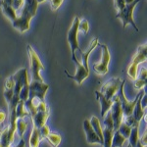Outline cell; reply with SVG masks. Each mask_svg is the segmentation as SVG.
<instances>
[{
    "instance_id": "obj_1",
    "label": "cell",
    "mask_w": 147,
    "mask_h": 147,
    "mask_svg": "<svg viewBox=\"0 0 147 147\" xmlns=\"http://www.w3.org/2000/svg\"><path fill=\"white\" fill-rule=\"evenodd\" d=\"M38 2L37 0H25L22 7V13L13 21V27L20 32H25L30 30V20L35 16Z\"/></svg>"
},
{
    "instance_id": "obj_2",
    "label": "cell",
    "mask_w": 147,
    "mask_h": 147,
    "mask_svg": "<svg viewBox=\"0 0 147 147\" xmlns=\"http://www.w3.org/2000/svg\"><path fill=\"white\" fill-rule=\"evenodd\" d=\"M147 58V48H146V43L141 44L140 46L137 48V52L136 56L134 57L131 63H130L129 69H127V75L130 79L136 80L137 75H138V65L140 63L146 62Z\"/></svg>"
},
{
    "instance_id": "obj_3",
    "label": "cell",
    "mask_w": 147,
    "mask_h": 147,
    "mask_svg": "<svg viewBox=\"0 0 147 147\" xmlns=\"http://www.w3.org/2000/svg\"><path fill=\"white\" fill-rule=\"evenodd\" d=\"M139 2H140V0H134V1L131 2V3L125 4V6L124 7V8H123L120 12H118L116 18L121 19V20H122L123 27H124V28H127V26L129 25V24H130L132 27L136 28V32H138V30H139L138 28L136 27V24L134 23V16H132L134 8H136V5L139 3Z\"/></svg>"
},
{
    "instance_id": "obj_4",
    "label": "cell",
    "mask_w": 147,
    "mask_h": 147,
    "mask_svg": "<svg viewBox=\"0 0 147 147\" xmlns=\"http://www.w3.org/2000/svg\"><path fill=\"white\" fill-rule=\"evenodd\" d=\"M28 54L30 57V71H32V80H38V82H43L41 76H40V71H43L44 66L40 61L38 55L36 52L34 50L30 45H28Z\"/></svg>"
},
{
    "instance_id": "obj_5",
    "label": "cell",
    "mask_w": 147,
    "mask_h": 147,
    "mask_svg": "<svg viewBox=\"0 0 147 147\" xmlns=\"http://www.w3.org/2000/svg\"><path fill=\"white\" fill-rule=\"evenodd\" d=\"M80 18L78 16H76L74 19V22L71 26L70 30L68 32L67 39L68 42L71 46V51H72V55H76V51L79 50L80 52L82 51V49L80 48L79 41H78V34H79V24H80Z\"/></svg>"
},
{
    "instance_id": "obj_6",
    "label": "cell",
    "mask_w": 147,
    "mask_h": 147,
    "mask_svg": "<svg viewBox=\"0 0 147 147\" xmlns=\"http://www.w3.org/2000/svg\"><path fill=\"white\" fill-rule=\"evenodd\" d=\"M122 82L123 80H121L119 78H112V79L107 80L101 86L100 92L102 93V95L108 100H112L113 97L118 93V90H119V87L121 84H122Z\"/></svg>"
},
{
    "instance_id": "obj_7",
    "label": "cell",
    "mask_w": 147,
    "mask_h": 147,
    "mask_svg": "<svg viewBox=\"0 0 147 147\" xmlns=\"http://www.w3.org/2000/svg\"><path fill=\"white\" fill-rule=\"evenodd\" d=\"M49 85L44 82L32 80L30 82V92H28V98H38L40 100L45 99L46 91L48 90Z\"/></svg>"
},
{
    "instance_id": "obj_8",
    "label": "cell",
    "mask_w": 147,
    "mask_h": 147,
    "mask_svg": "<svg viewBox=\"0 0 147 147\" xmlns=\"http://www.w3.org/2000/svg\"><path fill=\"white\" fill-rule=\"evenodd\" d=\"M98 45L102 48V57L100 62L93 65V70L96 74L102 76V75H106L108 73L109 62H110L111 55L107 45H105V44H99V43Z\"/></svg>"
},
{
    "instance_id": "obj_9",
    "label": "cell",
    "mask_w": 147,
    "mask_h": 147,
    "mask_svg": "<svg viewBox=\"0 0 147 147\" xmlns=\"http://www.w3.org/2000/svg\"><path fill=\"white\" fill-rule=\"evenodd\" d=\"M110 112L112 115V119L114 122V131H115L119 129L120 125L122 124L123 119H124V113H123V109L121 106V101L119 95H117V94L113 97V104L110 108Z\"/></svg>"
},
{
    "instance_id": "obj_10",
    "label": "cell",
    "mask_w": 147,
    "mask_h": 147,
    "mask_svg": "<svg viewBox=\"0 0 147 147\" xmlns=\"http://www.w3.org/2000/svg\"><path fill=\"white\" fill-rule=\"evenodd\" d=\"M73 60H74V62L76 63V65H77V73H76V75L71 76L66 70H65V73L67 74V76L70 78V79H73L78 84H82V82H84V80L88 78L89 70H86V69H85L84 66L77 59V56L76 55L73 56Z\"/></svg>"
},
{
    "instance_id": "obj_11",
    "label": "cell",
    "mask_w": 147,
    "mask_h": 147,
    "mask_svg": "<svg viewBox=\"0 0 147 147\" xmlns=\"http://www.w3.org/2000/svg\"><path fill=\"white\" fill-rule=\"evenodd\" d=\"M84 129L86 136V141L89 144H101L102 145V140L99 138V136L96 134V132L94 131V129H92L90 122L88 119H85L84 121Z\"/></svg>"
},
{
    "instance_id": "obj_12",
    "label": "cell",
    "mask_w": 147,
    "mask_h": 147,
    "mask_svg": "<svg viewBox=\"0 0 147 147\" xmlns=\"http://www.w3.org/2000/svg\"><path fill=\"white\" fill-rule=\"evenodd\" d=\"M144 93H145V91H143V89H141L140 95H139L138 99H137V102L134 108V111H132V117H134L136 122H138V123H140V121L143 119V117L146 115V108H144L141 103V98Z\"/></svg>"
},
{
    "instance_id": "obj_13",
    "label": "cell",
    "mask_w": 147,
    "mask_h": 147,
    "mask_svg": "<svg viewBox=\"0 0 147 147\" xmlns=\"http://www.w3.org/2000/svg\"><path fill=\"white\" fill-rule=\"evenodd\" d=\"M49 115H50V113H49V110L45 111V112L37 111V113L32 118V124H34V127H36L37 129H40L41 127L45 125L47 120H48V118H49Z\"/></svg>"
},
{
    "instance_id": "obj_14",
    "label": "cell",
    "mask_w": 147,
    "mask_h": 147,
    "mask_svg": "<svg viewBox=\"0 0 147 147\" xmlns=\"http://www.w3.org/2000/svg\"><path fill=\"white\" fill-rule=\"evenodd\" d=\"M95 94H96V99L99 101L100 106H101V116L102 117H104V116L106 115V113L110 110L111 106H112V104H113V99L112 100H108V99H106L105 97L102 95L101 92L98 91V90L95 91Z\"/></svg>"
},
{
    "instance_id": "obj_15",
    "label": "cell",
    "mask_w": 147,
    "mask_h": 147,
    "mask_svg": "<svg viewBox=\"0 0 147 147\" xmlns=\"http://www.w3.org/2000/svg\"><path fill=\"white\" fill-rule=\"evenodd\" d=\"M97 45H98V38L96 37V38L92 39V41L90 42V44H89L88 49H87L86 51H85V52L80 51V54H82V65L84 66L86 70H89V67H88V58H89V55H90V53L94 50V48H95Z\"/></svg>"
},
{
    "instance_id": "obj_16",
    "label": "cell",
    "mask_w": 147,
    "mask_h": 147,
    "mask_svg": "<svg viewBox=\"0 0 147 147\" xmlns=\"http://www.w3.org/2000/svg\"><path fill=\"white\" fill-rule=\"evenodd\" d=\"M28 92H30V82H28V71L25 73L24 75V79H23V86L21 88L20 91V100L22 101H27L28 99Z\"/></svg>"
},
{
    "instance_id": "obj_17",
    "label": "cell",
    "mask_w": 147,
    "mask_h": 147,
    "mask_svg": "<svg viewBox=\"0 0 147 147\" xmlns=\"http://www.w3.org/2000/svg\"><path fill=\"white\" fill-rule=\"evenodd\" d=\"M114 134V129H109L107 127H104V129H102V146L103 147H111L112 144V138Z\"/></svg>"
},
{
    "instance_id": "obj_18",
    "label": "cell",
    "mask_w": 147,
    "mask_h": 147,
    "mask_svg": "<svg viewBox=\"0 0 147 147\" xmlns=\"http://www.w3.org/2000/svg\"><path fill=\"white\" fill-rule=\"evenodd\" d=\"M0 7H1V10L3 12L4 15H5L8 19L12 20V22L18 17L17 13H16V10L11 5H7L6 3L0 1Z\"/></svg>"
},
{
    "instance_id": "obj_19",
    "label": "cell",
    "mask_w": 147,
    "mask_h": 147,
    "mask_svg": "<svg viewBox=\"0 0 147 147\" xmlns=\"http://www.w3.org/2000/svg\"><path fill=\"white\" fill-rule=\"evenodd\" d=\"M39 142H40L39 129L34 125L32 129V134H30V136L28 145H30V147H39Z\"/></svg>"
},
{
    "instance_id": "obj_20",
    "label": "cell",
    "mask_w": 147,
    "mask_h": 147,
    "mask_svg": "<svg viewBox=\"0 0 147 147\" xmlns=\"http://www.w3.org/2000/svg\"><path fill=\"white\" fill-rule=\"evenodd\" d=\"M127 140V138L123 136L119 130H115L113 134V138H112V144L111 147H122L124 145V143Z\"/></svg>"
},
{
    "instance_id": "obj_21",
    "label": "cell",
    "mask_w": 147,
    "mask_h": 147,
    "mask_svg": "<svg viewBox=\"0 0 147 147\" xmlns=\"http://www.w3.org/2000/svg\"><path fill=\"white\" fill-rule=\"evenodd\" d=\"M89 122H90L92 129H94V131L96 132V134L102 140V138H103V136H102V127L100 125V122H99L98 118L95 117V116H92V117L90 118V120H89Z\"/></svg>"
},
{
    "instance_id": "obj_22",
    "label": "cell",
    "mask_w": 147,
    "mask_h": 147,
    "mask_svg": "<svg viewBox=\"0 0 147 147\" xmlns=\"http://www.w3.org/2000/svg\"><path fill=\"white\" fill-rule=\"evenodd\" d=\"M0 144L3 147L10 146V143H9V125L5 127L0 131Z\"/></svg>"
},
{
    "instance_id": "obj_23",
    "label": "cell",
    "mask_w": 147,
    "mask_h": 147,
    "mask_svg": "<svg viewBox=\"0 0 147 147\" xmlns=\"http://www.w3.org/2000/svg\"><path fill=\"white\" fill-rule=\"evenodd\" d=\"M27 127H28V123L25 122L23 118H18L17 121H16V131H18L20 137L24 136V134H25Z\"/></svg>"
},
{
    "instance_id": "obj_24",
    "label": "cell",
    "mask_w": 147,
    "mask_h": 147,
    "mask_svg": "<svg viewBox=\"0 0 147 147\" xmlns=\"http://www.w3.org/2000/svg\"><path fill=\"white\" fill-rule=\"evenodd\" d=\"M26 116H30V113L25 108L24 101L20 100L17 104V107H16V117L18 119V118H25Z\"/></svg>"
},
{
    "instance_id": "obj_25",
    "label": "cell",
    "mask_w": 147,
    "mask_h": 147,
    "mask_svg": "<svg viewBox=\"0 0 147 147\" xmlns=\"http://www.w3.org/2000/svg\"><path fill=\"white\" fill-rule=\"evenodd\" d=\"M138 129H139V127H131V131H130V134L129 136V144L132 147H136L137 141H138V138H139Z\"/></svg>"
},
{
    "instance_id": "obj_26",
    "label": "cell",
    "mask_w": 147,
    "mask_h": 147,
    "mask_svg": "<svg viewBox=\"0 0 147 147\" xmlns=\"http://www.w3.org/2000/svg\"><path fill=\"white\" fill-rule=\"evenodd\" d=\"M45 138L49 141V143L53 147H58L60 145L61 140H62V137L58 134H49Z\"/></svg>"
},
{
    "instance_id": "obj_27",
    "label": "cell",
    "mask_w": 147,
    "mask_h": 147,
    "mask_svg": "<svg viewBox=\"0 0 147 147\" xmlns=\"http://www.w3.org/2000/svg\"><path fill=\"white\" fill-rule=\"evenodd\" d=\"M118 130H119L121 134H122L123 136L127 139L129 136V134H130V131H131V127H129V125H127L125 122H122V124L120 125Z\"/></svg>"
},
{
    "instance_id": "obj_28",
    "label": "cell",
    "mask_w": 147,
    "mask_h": 147,
    "mask_svg": "<svg viewBox=\"0 0 147 147\" xmlns=\"http://www.w3.org/2000/svg\"><path fill=\"white\" fill-rule=\"evenodd\" d=\"M82 32L84 34H87L89 30V24H88V21L86 19H82V21H80V24H79V32Z\"/></svg>"
},
{
    "instance_id": "obj_29",
    "label": "cell",
    "mask_w": 147,
    "mask_h": 147,
    "mask_svg": "<svg viewBox=\"0 0 147 147\" xmlns=\"http://www.w3.org/2000/svg\"><path fill=\"white\" fill-rule=\"evenodd\" d=\"M123 122H125V124L129 125V127H139V125H140V123L136 122V119H134V118L132 117V115L127 116V117H124V119H123Z\"/></svg>"
},
{
    "instance_id": "obj_30",
    "label": "cell",
    "mask_w": 147,
    "mask_h": 147,
    "mask_svg": "<svg viewBox=\"0 0 147 147\" xmlns=\"http://www.w3.org/2000/svg\"><path fill=\"white\" fill-rule=\"evenodd\" d=\"M145 86H146L145 80H141V79H138V78H136V79L134 80V87H136V89H143Z\"/></svg>"
},
{
    "instance_id": "obj_31",
    "label": "cell",
    "mask_w": 147,
    "mask_h": 147,
    "mask_svg": "<svg viewBox=\"0 0 147 147\" xmlns=\"http://www.w3.org/2000/svg\"><path fill=\"white\" fill-rule=\"evenodd\" d=\"M39 129V136H40V139H43L45 138V137L48 136L49 134H50V130H49V127H46V125H43V127H41Z\"/></svg>"
},
{
    "instance_id": "obj_32",
    "label": "cell",
    "mask_w": 147,
    "mask_h": 147,
    "mask_svg": "<svg viewBox=\"0 0 147 147\" xmlns=\"http://www.w3.org/2000/svg\"><path fill=\"white\" fill-rule=\"evenodd\" d=\"M14 86H15V80L11 76L5 82V89H14Z\"/></svg>"
},
{
    "instance_id": "obj_33",
    "label": "cell",
    "mask_w": 147,
    "mask_h": 147,
    "mask_svg": "<svg viewBox=\"0 0 147 147\" xmlns=\"http://www.w3.org/2000/svg\"><path fill=\"white\" fill-rule=\"evenodd\" d=\"M24 2H25V0H13V2H12V7H13L15 10H20L24 5Z\"/></svg>"
},
{
    "instance_id": "obj_34",
    "label": "cell",
    "mask_w": 147,
    "mask_h": 147,
    "mask_svg": "<svg viewBox=\"0 0 147 147\" xmlns=\"http://www.w3.org/2000/svg\"><path fill=\"white\" fill-rule=\"evenodd\" d=\"M125 6V0H115V8L118 12H120Z\"/></svg>"
},
{
    "instance_id": "obj_35",
    "label": "cell",
    "mask_w": 147,
    "mask_h": 147,
    "mask_svg": "<svg viewBox=\"0 0 147 147\" xmlns=\"http://www.w3.org/2000/svg\"><path fill=\"white\" fill-rule=\"evenodd\" d=\"M64 0H51V7L53 10H57L61 5H62Z\"/></svg>"
},
{
    "instance_id": "obj_36",
    "label": "cell",
    "mask_w": 147,
    "mask_h": 147,
    "mask_svg": "<svg viewBox=\"0 0 147 147\" xmlns=\"http://www.w3.org/2000/svg\"><path fill=\"white\" fill-rule=\"evenodd\" d=\"M138 77V79H141V80H146V78H147V72H146V67H142L141 70H140V73H139V75H137Z\"/></svg>"
},
{
    "instance_id": "obj_37",
    "label": "cell",
    "mask_w": 147,
    "mask_h": 147,
    "mask_svg": "<svg viewBox=\"0 0 147 147\" xmlns=\"http://www.w3.org/2000/svg\"><path fill=\"white\" fill-rule=\"evenodd\" d=\"M138 141L140 142L143 146L146 147V145H147V131L144 132V134L140 137V138H138Z\"/></svg>"
},
{
    "instance_id": "obj_38",
    "label": "cell",
    "mask_w": 147,
    "mask_h": 147,
    "mask_svg": "<svg viewBox=\"0 0 147 147\" xmlns=\"http://www.w3.org/2000/svg\"><path fill=\"white\" fill-rule=\"evenodd\" d=\"M6 118H7V114L3 110H0V125L5 121Z\"/></svg>"
},
{
    "instance_id": "obj_39",
    "label": "cell",
    "mask_w": 147,
    "mask_h": 147,
    "mask_svg": "<svg viewBox=\"0 0 147 147\" xmlns=\"http://www.w3.org/2000/svg\"><path fill=\"white\" fill-rule=\"evenodd\" d=\"M25 144H26V142H25V140H24V138H23V137H21L20 143H19L16 147H25ZM8 147H11V146H8Z\"/></svg>"
},
{
    "instance_id": "obj_40",
    "label": "cell",
    "mask_w": 147,
    "mask_h": 147,
    "mask_svg": "<svg viewBox=\"0 0 147 147\" xmlns=\"http://www.w3.org/2000/svg\"><path fill=\"white\" fill-rule=\"evenodd\" d=\"M0 1L4 2V3H6L7 5H11L12 6V2H13V0H0Z\"/></svg>"
},
{
    "instance_id": "obj_41",
    "label": "cell",
    "mask_w": 147,
    "mask_h": 147,
    "mask_svg": "<svg viewBox=\"0 0 147 147\" xmlns=\"http://www.w3.org/2000/svg\"><path fill=\"white\" fill-rule=\"evenodd\" d=\"M136 147H145V146H143V145H142V144L140 143V142H139V141H137V143H136Z\"/></svg>"
},
{
    "instance_id": "obj_42",
    "label": "cell",
    "mask_w": 147,
    "mask_h": 147,
    "mask_svg": "<svg viewBox=\"0 0 147 147\" xmlns=\"http://www.w3.org/2000/svg\"><path fill=\"white\" fill-rule=\"evenodd\" d=\"M134 0H125V4H129V3H131V2H134Z\"/></svg>"
},
{
    "instance_id": "obj_43",
    "label": "cell",
    "mask_w": 147,
    "mask_h": 147,
    "mask_svg": "<svg viewBox=\"0 0 147 147\" xmlns=\"http://www.w3.org/2000/svg\"><path fill=\"white\" fill-rule=\"evenodd\" d=\"M45 1V0H37V2H38V3H41V2H44Z\"/></svg>"
},
{
    "instance_id": "obj_44",
    "label": "cell",
    "mask_w": 147,
    "mask_h": 147,
    "mask_svg": "<svg viewBox=\"0 0 147 147\" xmlns=\"http://www.w3.org/2000/svg\"><path fill=\"white\" fill-rule=\"evenodd\" d=\"M127 147H132V146H131V145H130V144H129V145H127Z\"/></svg>"
}]
</instances>
